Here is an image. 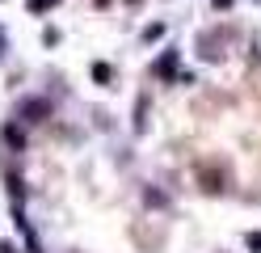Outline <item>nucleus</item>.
<instances>
[{"instance_id":"obj_1","label":"nucleus","mask_w":261,"mask_h":253,"mask_svg":"<svg viewBox=\"0 0 261 253\" xmlns=\"http://www.w3.org/2000/svg\"><path fill=\"white\" fill-rule=\"evenodd\" d=\"M46 5H55V0H30V9H46Z\"/></svg>"}]
</instances>
